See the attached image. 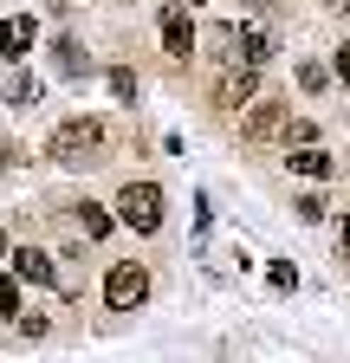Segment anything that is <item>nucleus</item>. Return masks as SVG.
Instances as JSON below:
<instances>
[{
  "label": "nucleus",
  "mask_w": 350,
  "mask_h": 363,
  "mask_svg": "<svg viewBox=\"0 0 350 363\" xmlns=\"http://www.w3.org/2000/svg\"><path fill=\"white\" fill-rule=\"evenodd\" d=\"M98 150H104V123H98V117H65V123L46 136V156H52V162H65V169L98 162Z\"/></svg>",
  "instance_id": "1"
},
{
  "label": "nucleus",
  "mask_w": 350,
  "mask_h": 363,
  "mask_svg": "<svg viewBox=\"0 0 350 363\" xmlns=\"http://www.w3.org/2000/svg\"><path fill=\"white\" fill-rule=\"evenodd\" d=\"M117 220L137 227V234H156L162 227V189L156 182H130V189L117 195Z\"/></svg>",
  "instance_id": "2"
},
{
  "label": "nucleus",
  "mask_w": 350,
  "mask_h": 363,
  "mask_svg": "<svg viewBox=\"0 0 350 363\" xmlns=\"http://www.w3.org/2000/svg\"><path fill=\"white\" fill-rule=\"evenodd\" d=\"M104 298H111L117 311H137V305L149 298V272H143L137 259H117V266L104 272Z\"/></svg>",
  "instance_id": "3"
},
{
  "label": "nucleus",
  "mask_w": 350,
  "mask_h": 363,
  "mask_svg": "<svg viewBox=\"0 0 350 363\" xmlns=\"http://www.w3.org/2000/svg\"><path fill=\"white\" fill-rule=\"evenodd\" d=\"M253 91H259V65H227L221 72V84H214V104H227V111H240V104H253Z\"/></svg>",
  "instance_id": "4"
},
{
  "label": "nucleus",
  "mask_w": 350,
  "mask_h": 363,
  "mask_svg": "<svg viewBox=\"0 0 350 363\" xmlns=\"http://www.w3.org/2000/svg\"><path fill=\"white\" fill-rule=\"evenodd\" d=\"M162 45L175 59H188L195 52V26H188V7H162Z\"/></svg>",
  "instance_id": "5"
},
{
  "label": "nucleus",
  "mask_w": 350,
  "mask_h": 363,
  "mask_svg": "<svg viewBox=\"0 0 350 363\" xmlns=\"http://www.w3.org/2000/svg\"><path fill=\"white\" fill-rule=\"evenodd\" d=\"M13 279L52 286V279H59V266H52V253H39V247H20V253H13Z\"/></svg>",
  "instance_id": "6"
},
{
  "label": "nucleus",
  "mask_w": 350,
  "mask_h": 363,
  "mask_svg": "<svg viewBox=\"0 0 350 363\" xmlns=\"http://www.w3.org/2000/svg\"><path fill=\"white\" fill-rule=\"evenodd\" d=\"M240 130L253 136V143H266V136H279V130H292V123H286V104H253Z\"/></svg>",
  "instance_id": "7"
},
{
  "label": "nucleus",
  "mask_w": 350,
  "mask_h": 363,
  "mask_svg": "<svg viewBox=\"0 0 350 363\" xmlns=\"http://www.w3.org/2000/svg\"><path fill=\"white\" fill-rule=\"evenodd\" d=\"M286 162H292L305 182H331V156H324L318 143H305V150H286Z\"/></svg>",
  "instance_id": "8"
},
{
  "label": "nucleus",
  "mask_w": 350,
  "mask_h": 363,
  "mask_svg": "<svg viewBox=\"0 0 350 363\" xmlns=\"http://www.w3.org/2000/svg\"><path fill=\"white\" fill-rule=\"evenodd\" d=\"M234 45H240V65H266V59H273L266 26H240V33H234Z\"/></svg>",
  "instance_id": "9"
},
{
  "label": "nucleus",
  "mask_w": 350,
  "mask_h": 363,
  "mask_svg": "<svg viewBox=\"0 0 350 363\" xmlns=\"http://www.w3.org/2000/svg\"><path fill=\"white\" fill-rule=\"evenodd\" d=\"M26 45H33V20H0V52L26 59Z\"/></svg>",
  "instance_id": "10"
},
{
  "label": "nucleus",
  "mask_w": 350,
  "mask_h": 363,
  "mask_svg": "<svg viewBox=\"0 0 350 363\" xmlns=\"http://www.w3.org/2000/svg\"><path fill=\"white\" fill-rule=\"evenodd\" d=\"M78 227H84L91 240H104V234H111V214H104L98 201H84V208H78Z\"/></svg>",
  "instance_id": "11"
},
{
  "label": "nucleus",
  "mask_w": 350,
  "mask_h": 363,
  "mask_svg": "<svg viewBox=\"0 0 350 363\" xmlns=\"http://www.w3.org/2000/svg\"><path fill=\"white\" fill-rule=\"evenodd\" d=\"M0 311L20 318V279H13V272H0Z\"/></svg>",
  "instance_id": "12"
},
{
  "label": "nucleus",
  "mask_w": 350,
  "mask_h": 363,
  "mask_svg": "<svg viewBox=\"0 0 350 363\" xmlns=\"http://www.w3.org/2000/svg\"><path fill=\"white\" fill-rule=\"evenodd\" d=\"M111 91L117 98H137V72H111Z\"/></svg>",
  "instance_id": "13"
},
{
  "label": "nucleus",
  "mask_w": 350,
  "mask_h": 363,
  "mask_svg": "<svg viewBox=\"0 0 350 363\" xmlns=\"http://www.w3.org/2000/svg\"><path fill=\"white\" fill-rule=\"evenodd\" d=\"M337 78H344V84H350V39H344V45H337Z\"/></svg>",
  "instance_id": "14"
},
{
  "label": "nucleus",
  "mask_w": 350,
  "mask_h": 363,
  "mask_svg": "<svg viewBox=\"0 0 350 363\" xmlns=\"http://www.w3.org/2000/svg\"><path fill=\"white\" fill-rule=\"evenodd\" d=\"M337 253L350 259V220H337Z\"/></svg>",
  "instance_id": "15"
},
{
  "label": "nucleus",
  "mask_w": 350,
  "mask_h": 363,
  "mask_svg": "<svg viewBox=\"0 0 350 363\" xmlns=\"http://www.w3.org/2000/svg\"><path fill=\"white\" fill-rule=\"evenodd\" d=\"M0 259H13V253H7V234H0Z\"/></svg>",
  "instance_id": "16"
}]
</instances>
